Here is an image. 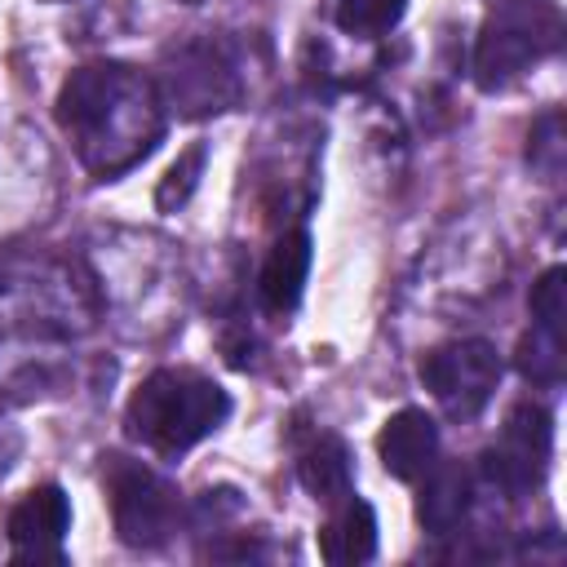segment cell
Wrapping results in <instances>:
<instances>
[{
    "label": "cell",
    "mask_w": 567,
    "mask_h": 567,
    "mask_svg": "<svg viewBox=\"0 0 567 567\" xmlns=\"http://www.w3.org/2000/svg\"><path fill=\"white\" fill-rule=\"evenodd\" d=\"M306 275H310V235L297 226V230H284L275 239V248L266 252V261H261V275H257L261 306L270 315L297 310V301L306 292Z\"/></svg>",
    "instance_id": "8fae6325"
},
{
    "label": "cell",
    "mask_w": 567,
    "mask_h": 567,
    "mask_svg": "<svg viewBox=\"0 0 567 567\" xmlns=\"http://www.w3.org/2000/svg\"><path fill=\"white\" fill-rule=\"evenodd\" d=\"M230 416V394L195 368H155L124 408V430L155 456H182Z\"/></svg>",
    "instance_id": "3957f363"
},
{
    "label": "cell",
    "mask_w": 567,
    "mask_h": 567,
    "mask_svg": "<svg viewBox=\"0 0 567 567\" xmlns=\"http://www.w3.org/2000/svg\"><path fill=\"white\" fill-rule=\"evenodd\" d=\"M102 483H106V501H111V518L124 545L133 549H159L177 523H182V492L151 470L146 461L133 456H102Z\"/></svg>",
    "instance_id": "8992f818"
},
{
    "label": "cell",
    "mask_w": 567,
    "mask_h": 567,
    "mask_svg": "<svg viewBox=\"0 0 567 567\" xmlns=\"http://www.w3.org/2000/svg\"><path fill=\"white\" fill-rule=\"evenodd\" d=\"M319 554H323L328 563H337V567H346V563H368V558L377 554V514H372V505L359 501L354 492L341 496V501L332 505V518H328L323 532H319Z\"/></svg>",
    "instance_id": "4fadbf2b"
},
{
    "label": "cell",
    "mask_w": 567,
    "mask_h": 567,
    "mask_svg": "<svg viewBox=\"0 0 567 567\" xmlns=\"http://www.w3.org/2000/svg\"><path fill=\"white\" fill-rule=\"evenodd\" d=\"M186 4H208V0H186Z\"/></svg>",
    "instance_id": "d6986e66"
},
{
    "label": "cell",
    "mask_w": 567,
    "mask_h": 567,
    "mask_svg": "<svg viewBox=\"0 0 567 567\" xmlns=\"http://www.w3.org/2000/svg\"><path fill=\"white\" fill-rule=\"evenodd\" d=\"M377 456L385 465V474L416 483L434 461H439V425L425 408H399L381 434H377Z\"/></svg>",
    "instance_id": "30bf717a"
},
{
    "label": "cell",
    "mask_w": 567,
    "mask_h": 567,
    "mask_svg": "<svg viewBox=\"0 0 567 567\" xmlns=\"http://www.w3.org/2000/svg\"><path fill=\"white\" fill-rule=\"evenodd\" d=\"M93 279L53 252L18 248L0 257V399H44L75 381L97 332Z\"/></svg>",
    "instance_id": "6da1fadb"
},
{
    "label": "cell",
    "mask_w": 567,
    "mask_h": 567,
    "mask_svg": "<svg viewBox=\"0 0 567 567\" xmlns=\"http://www.w3.org/2000/svg\"><path fill=\"white\" fill-rule=\"evenodd\" d=\"M71 532V501L58 483L31 487L4 518L9 554L18 563H62V540Z\"/></svg>",
    "instance_id": "9c48e42d"
},
{
    "label": "cell",
    "mask_w": 567,
    "mask_h": 567,
    "mask_svg": "<svg viewBox=\"0 0 567 567\" xmlns=\"http://www.w3.org/2000/svg\"><path fill=\"white\" fill-rule=\"evenodd\" d=\"M204 159H208L204 142L186 146V151L173 159V168L164 173V182H159V190H155V204H159L164 213H177V208H182V204L195 195V186H199V173H204Z\"/></svg>",
    "instance_id": "e0dca14e"
},
{
    "label": "cell",
    "mask_w": 567,
    "mask_h": 567,
    "mask_svg": "<svg viewBox=\"0 0 567 567\" xmlns=\"http://www.w3.org/2000/svg\"><path fill=\"white\" fill-rule=\"evenodd\" d=\"M554 456V421L540 403H518L496 443L483 452V478L487 487H496L505 501H523L532 496V487H540L545 470Z\"/></svg>",
    "instance_id": "ba28073f"
},
{
    "label": "cell",
    "mask_w": 567,
    "mask_h": 567,
    "mask_svg": "<svg viewBox=\"0 0 567 567\" xmlns=\"http://www.w3.org/2000/svg\"><path fill=\"white\" fill-rule=\"evenodd\" d=\"M421 381L452 421H474L501 385V350L483 337L434 346L421 359Z\"/></svg>",
    "instance_id": "52a82bcc"
},
{
    "label": "cell",
    "mask_w": 567,
    "mask_h": 567,
    "mask_svg": "<svg viewBox=\"0 0 567 567\" xmlns=\"http://www.w3.org/2000/svg\"><path fill=\"white\" fill-rule=\"evenodd\" d=\"M563 323H540L532 319V332L518 341V372L532 385L554 390L563 381Z\"/></svg>",
    "instance_id": "9a60e30c"
},
{
    "label": "cell",
    "mask_w": 567,
    "mask_h": 567,
    "mask_svg": "<svg viewBox=\"0 0 567 567\" xmlns=\"http://www.w3.org/2000/svg\"><path fill=\"white\" fill-rule=\"evenodd\" d=\"M49 4H62V0H49Z\"/></svg>",
    "instance_id": "ffe728a7"
},
{
    "label": "cell",
    "mask_w": 567,
    "mask_h": 567,
    "mask_svg": "<svg viewBox=\"0 0 567 567\" xmlns=\"http://www.w3.org/2000/svg\"><path fill=\"white\" fill-rule=\"evenodd\" d=\"M164 97L155 80L128 62H84L58 89V128L80 168L111 182L142 164L164 137Z\"/></svg>",
    "instance_id": "7a4b0ae2"
},
{
    "label": "cell",
    "mask_w": 567,
    "mask_h": 567,
    "mask_svg": "<svg viewBox=\"0 0 567 567\" xmlns=\"http://www.w3.org/2000/svg\"><path fill=\"white\" fill-rule=\"evenodd\" d=\"M408 0H337V27L354 40H381L399 27Z\"/></svg>",
    "instance_id": "2e32d148"
},
{
    "label": "cell",
    "mask_w": 567,
    "mask_h": 567,
    "mask_svg": "<svg viewBox=\"0 0 567 567\" xmlns=\"http://www.w3.org/2000/svg\"><path fill=\"white\" fill-rule=\"evenodd\" d=\"M527 159L532 168L554 182L563 173V115L558 111H545L536 124H532V137H527Z\"/></svg>",
    "instance_id": "ac0fdd59"
},
{
    "label": "cell",
    "mask_w": 567,
    "mask_h": 567,
    "mask_svg": "<svg viewBox=\"0 0 567 567\" xmlns=\"http://www.w3.org/2000/svg\"><path fill=\"white\" fill-rule=\"evenodd\" d=\"M155 89L164 97V111H177L186 120L221 115V111L239 106V97H244L239 58L213 35L182 40L164 53Z\"/></svg>",
    "instance_id": "5b68a950"
},
{
    "label": "cell",
    "mask_w": 567,
    "mask_h": 567,
    "mask_svg": "<svg viewBox=\"0 0 567 567\" xmlns=\"http://www.w3.org/2000/svg\"><path fill=\"white\" fill-rule=\"evenodd\" d=\"M421 496H416V518L430 536H452L461 532L465 514H470V478L461 465H443L434 461L421 478Z\"/></svg>",
    "instance_id": "7c38bea8"
},
{
    "label": "cell",
    "mask_w": 567,
    "mask_h": 567,
    "mask_svg": "<svg viewBox=\"0 0 567 567\" xmlns=\"http://www.w3.org/2000/svg\"><path fill=\"white\" fill-rule=\"evenodd\" d=\"M297 478H301V487H306L315 501H323V505H337L341 496H350V492H354V478H350V452H346V443H341L337 434H319V439L301 452Z\"/></svg>",
    "instance_id": "5bb4252c"
},
{
    "label": "cell",
    "mask_w": 567,
    "mask_h": 567,
    "mask_svg": "<svg viewBox=\"0 0 567 567\" xmlns=\"http://www.w3.org/2000/svg\"><path fill=\"white\" fill-rule=\"evenodd\" d=\"M563 18L554 0H487V18L474 44V80L478 89H505L540 58L558 49Z\"/></svg>",
    "instance_id": "277c9868"
}]
</instances>
